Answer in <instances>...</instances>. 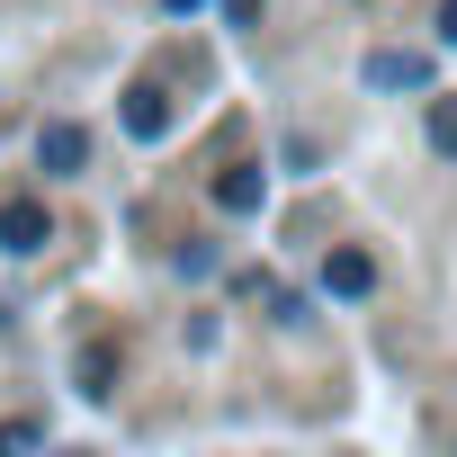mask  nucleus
Wrapping results in <instances>:
<instances>
[{"instance_id":"nucleus-1","label":"nucleus","mask_w":457,"mask_h":457,"mask_svg":"<svg viewBox=\"0 0 457 457\" xmlns=\"http://www.w3.org/2000/svg\"><path fill=\"white\" fill-rule=\"evenodd\" d=\"M46 243H54V215H46L37 197H10V206H0V252L28 261V252H46Z\"/></svg>"},{"instance_id":"nucleus-2","label":"nucleus","mask_w":457,"mask_h":457,"mask_svg":"<svg viewBox=\"0 0 457 457\" xmlns=\"http://www.w3.org/2000/svg\"><path fill=\"white\" fill-rule=\"evenodd\" d=\"M90 162V126H72V117H54V126H37V170H81Z\"/></svg>"},{"instance_id":"nucleus-3","label":"nucleus","mask_w":457,"mask_h":457,"mask_svg":"<svg viewBox=\"0 0 457 457\" xmlns=\"http://www.w3.org/2000/svg\"><path fill=\"white\" fill-rule=\"evenodd\" d=\"M126 135H144V144H162V135H170V99H162L153 81H135V90H126Z\"/></svg>"},{"instance_id":"nucleus-4","label":"nucleus","mask_w":457,"mask_h":457,"mask_svg":"<svg viewBox=\"0 0 457 457\" xmlns=\"http://www.w3.org/2000/svg\"><path fill=\"white\" fill-rule=\"evenodd\" d=\"M421 81H430V63H421V54H395V46H386V54H368V90H421Z\"/></svg>"},{"instance_id":"nucleus-5","label":"nucleus","mask_w":457,"mask_h":457,"mask_svg":"<svg viewBox=\"0 0 457 457\" xmlns=\"http://www.w3.org/2000/svg\"><path fill=\"white\" fill-rule=\"evenodd\" d=\"M323 287H332V296H368V287H377V261H368V252H332V261H323Z\"/></svg>"},{"instance_id":"nucleus-6","label":"nucleus","mask_w":457,"mask_h":457,"mask_svg":"<svg viewBox=\"0 0 457 457\" xmlns=\"http://www.w3.org/2000/svg\"><path fill=\"white\" fill-rule=\"evenodd\" d=\"M261 197H270L261 170H224V179H215V206H224V215H261Z\"/></svg>"},{"instance_id":"nucleus-7","label":"nucleus","mask_w":457,"mask_h":457,"mask_svg":"<svg viewBox=\"0 0 457 457\" xmlns=\"http://www.w3.org/2000/svg\"><path fill=\"white\" fill-rule=\"evenodd\" d=\"M37 448H46V421H28V412L0 421V457H37Z\"/></svg>"},{"instance_id":"nucleus-8","label":"nucleus","mask_w":457,"mask_h":457,"mask_svg":"<svg viewBox=\"0 0 457 457\" xmlns=\"http://www.w3.org/2000/svg\"><path fill=\"white\" fill-rule=\"evenodd\" d=\"M108 377H117V350L90 341V350H81V395H108Z\"/></svg>"},{"instance_id":"nucleus-9","label":"nucleus","mask_w":457,"mask_h":457,"mask_svg":"<svg viewBox=\"0 0 457 457\" xmlns=\"http://www.w3.org/2000/svg\"><path fill=\"white\" fill-rule=\"evenodd\" d=\"M430 144L457 153V99H430Z\"/></svg>"},{"instance_id":"nucleus-10","label":"nucleus","mask_w":457,"mask_h":457,"mask_svg":"<svg viewBox=\"0 0 457 457\" xmlns=\"http://www.w3.org/2000/svg\"><path fill=\"white\" fill-rule=\"evenodd\" d=\"M439 37H448V46H457V0H439Z\"/></svg>"},{"instance_id":"nucleus-11","label":"nucleus","mask_w":457,"mask_h":457,"mask_svg":"<svg viewBox=\"0 0 457 457\" xmlns=\"http://www.w3.org/2000/svg\"><path fill=\"white\" fill-rule=\"evenodd\" d=\"M162 10H197V0H162Z\"/></svg>"}]
</instances>
